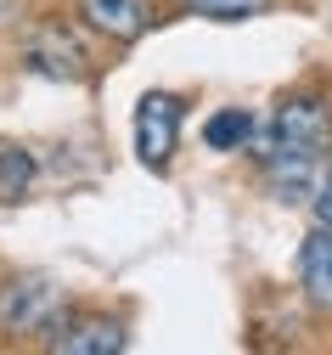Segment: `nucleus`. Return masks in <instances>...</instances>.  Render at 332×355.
Masks as SVG:
<instances>
[{
    "label": "nucleus",
    "instance_id": "1a4fd4ad",
    "mask_svg": "<svg viewBox=\"0 0 332 355\" xmlns=\"http://www.w3.org/2000/svg\"><path fill=\"white\" fill-rule=\"evenodd\" d=\"M34 187V153L28 147H0V198H23Z\"/></svg>",
    "mask_w": 332,
    "mask_h": 355
},
{
    "label": "nucleus",
    "instance_id": "6e6552de",
    "mask_svg": "<svg viewBox=\"0 0 332 355\" xmlns=\"http://www.w3.org/2000/svg\"><path fill=\"white\" fill-rule=\"evenodd\" d=\"M62 355H124V327L119 322H79L68 333Z\"/></svg>",
    "mask_w": 332,
    "mask_h": 355
},
{
    "label": "nucleus",
    "instance_id": "9d476101",
    "mask_svg": "<svg viewBox=\"0 0 332 355\" xmlns=\"http://www.w3.org/2000/svg\"><path fill=\"white\" fill-rule=\"evenodd\" d=\"M180 6H192L203 17H259L265 0H180Z\"/></svg>",
    "mask_w": 332,
    "mask_h": 355
},
{
    "label": "nucleus",
    "instance_id": "39448f33",
    "mask_svg": "<svg viewBox=\"0 0 332 355\" xmlns=\"http://www.w3.org/2000/svg\"><path fill=\"white\" fill-rule=\"evenodd\" d=\"M28 68L45 73V79H79V46H73L62 28H45L34 46H28Z\"/></svg>",
    "mask_w": 332,
    "mask_h": 355
},
{
    "label": "nucleus",
    "instance_id": "20e7f679",
    "mask_svg": "<svg viewBox=\"0 0 332 355\" xmlns=\"http://www.w3.org/2000/svg\"><path fill=\"white\" fill-rule=\"evenodd\" d=\"M79 12H85L90 28H102L113 40H141L147 34V17H152L147 0H79Z\"/></svg>",
    "mask_w": 332,
    "mask_h": 355
},
{
    "label": "nucleus",
    "instance_id": "423d86ee",
    "mask_svg": "<svg viewBox=\"0 0 332 355\" xmlns=\"http://www.w3.org/2000/svg\"><path fill=\"white\" fill-rule=\"evenodd\" d=\"M299 271H304V293L315 304H332V226H315V237L299 254Z\"/></svg>",
    "mask_w": 332,
    "mask_h": 355
},
{
    "label": "nucleus",
    "instance_id": "0eeeda50",
    "mask_svg": "<svg viewBox=\"0 0 332 355\" xmlns=\"http://www.w3.org/2000/svg\"><path fill=\"white\" fill-rule=\"evenodd\" d=\"M254 141V113L248 107H220L203 119V147L214 153H236V147H248Z\"/></svg>",
    "mask_w": 332,
    "mask_h": 355
},
{
    "label": "nucleus",
    "instance_id": "f257e3e1",
    "mask_svg": "<svg viewBox=\"0 0 332 355\" xmlns=\"http://www.w3.org/2000/svg\"><path fill=\"white\" fill-rule=\"evenodd\" d=\"M326 136H332V113L326 102L315 96H293V102H281L276 119H270V136H259V158L265 153H326Z\"/></svg>",
    "mask_w": 332,
    "mask_h": 355
},
{
    "label": "nucleus",
    "instance_id": "9b49d317",
    "mask_svg": "<svg viewBox=\"0 0 332 355\" xmlns=\"http://www.w3.org/2000/svg\"><path fill=\"white\" fill-rule=\"evenodd\" d=\"M310 214H315V226H332V164L321 175V192L310 198Z\"/></svg>",
    "mask_w": 332,
    "mask_h": 355
},
{
    "label": "nucleus",
    "instance_id": "7ed1b4c3",
    "mask_svg": "<svg viewBox=\"0 0 332 355\" xmlns=\"http://www.w3.org/2000/svg\"><path fill=\"white\" fill-rule=\"evenodd\" d=\"M62 310V288L51 277H17L12 288H0V327L6 333H40Z\"/></svg>",
    "mask_w": 332,
    "mask_h": 355
},
{
    "label": "nucleus",
    "instance_id": "f03ea898",
    "mask_svg": "<svg viewBox=\"0 0 332 355\" xmlns=\"http://www.w3.org/2000/svg\"><path fill=\"white\" fill-rule=\"evenodd\" d=\"M180 141V102L169 91H147L135 107V158L147 169H164Z\"/></svg>",
    "mask_w": 332,
    "mask_h": 355
}]
</instances>
